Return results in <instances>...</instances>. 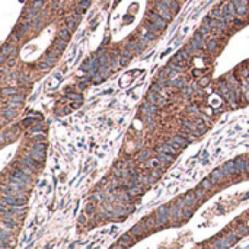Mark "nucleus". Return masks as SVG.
Returning a JSON list of instances; mask_svg holds the SVG:
<instances>
[{
	"label": "nucleus",
	"instance_id": "obj_9",
	"mask_svg": "<svg viewBox=\"0 0 249 249\" xmlns=\"http://www.w3.org/2000/svg\"><path fill=\"white\" fill-rule=\"evenodd\" d=\"M225 82H226V85H227V86H229L230 89H232V91H233L236 95H238V92H239V83H238V79H236L235 74H233V73L226 74Z\"/></svg>",
	"mask_w": 249,
	"mask_h": 249
},
{
	"label": "nucleus",
	"instance_id": "obj_38",
	"mask_svg": "<svg viewBox=\"0 0 249 249\" xmlns=\"http://www.w3.org/2000/svg\"><path fill=\"white\" fill-rule=\"evenodd\" d=\"M86 211H87V213H91V211H92V204H89V206H87Z\"/></svg>",
	"mask_w": 249,
	"mask_h": 249
},
{
	"label": "nucleus",
	"instance_id": "obj_26",
	"mask_svg": "<svg viewBox=\"0 0 249 249\" xmlns=\"http://www.w3.org/2000/svg\"><path fill=\"white\" fill-rule=\"evenodd\" d=\"M236 162V166H238V172H246L248 168H246V162L243 160V158H239L235 160Z\"/></svg>",
	"mask_w": 249,
	"mask_h": 249
},
{
	"label": "nucleus",
	"instance_id": "obj_18",
	"mask_svg": "<svg viewBox=\"0 0 249 249\" xmlns=\"http://www.w3.org/2000/svg\"><path fill=\"white\" fill-rule=\"evenodd\" d=\"M168 217H169V213H168V208H160L158 211V223H165L168 221Z\"/></svg>",
	"mask_w": 249,
	"mask_h": 249
},
{
	"label": "nucleus",
	"instance_id": "obj_29",
	"mask_svg": "<svg viewBox=\"0 0 249 249\" xmlns=\"http://www.w3.org/2000/svg\"><path fill=\"white\" fill-rule=\"evenodd\" d=\"M24 96H20V95H13V96H9V102H16V104H22L24 102Z\"/></svg>",
	"mask_w": 249,
	"mask_h": 249
},
{
	"label": "nucleus",
	"instance_id": "obj_15",
	"mask_svg": "<svg viewBox=\"0 0 249 249\" xmlns=\"http://www.w3.org/2000/svg\"><path fill=\"white\" fill-rule=\"evenodd\" d=\"M31 158L37 160V162H44L45 159V150H38V149H32L31 150Z\"/></svg>",
	"mask_w": 249,
	"mask_h": 249
},
{
	"label": "nucleus",
	"instance_id": "obj_24",
	"mask_svg": "<svg viewBox=\"0 0 249 249\" xmlns=\"http://www.w3.org/2000/svg\"><path fill=\"white\" fill-rule=\"evenodd\" d=\"M162 2L165 5H168L169 9L172 10V12H175V13L179 10V5H178V2H175V0H162Z\"/></svg>",
	"mask_w": 249,
	"mask_h": 249
},
{
	"label": "nucleus",
	"instance_id": "obj_11",
	"mask_svg": "<svg viewBox=\"0 0 249 249\" xmlns=\"http://www.w3.org/2000/svg\"><path fill=\"white\" fill-rule=\"evenodd\" d=\"M140 39H141V42L143 44L149 42V41H153L154 39V32H152L149 28H143L141 29V32H140Z\"/></svg>",
	"mask_w": 249,
	"mask_h": 249
},
{
	"label": "nucleus",
	"instance_id": "obj_6",
	"mask_svg": "<svg viewBox=\"0 0 249 249\" xmlns=\"http://www.w3.org/2000/svg\"><path fill=\"white\" fill-rule=\"evenodd\" d=\"M202 37H204V35H201L200 32H197V34L194 35V38H192L191 44H189V48L187 50L188 53H192V51L200 50V48L204 47V38H202Z\"/></svg>",
	"mask_w": 249,
	"mask_h": 249
},
{
	"label": "nucleus",
	"instance_id": "obj_28",
	"mask_svg": "<svg viewBox=\"0 0 249 249\" xmlns=\"http://www.w3.org/2000/svg\"><path fill=\"white\" fill-rule=\"evenodd\" d=\"M211 29H213V28H211L210 25L207 24V22H204V24L201 25V28H200V31H198V32H200L201 35H207V34H210V32H211Z\"/></svg>",
	"mask_w": 249,
	"mask_h": 249
},
{
	"label": "nucleus",
	"instance_id": "obj_23",
	"mask_svg": "<svg viewBox=\"0 0 249 249\" xmlns=\"http://www.w3.org/2000/svg\"><path fill=\"white\" fill-rule=\"evenodd\" d=\"M58 38L63 41H69L70 39V29L69 28H63L58 31Z\"/></svg>",
	"mask_w": 249,
	"mask_h": 249
},
{
	"label": "nucleus",
	"instance_id": "obj_36",
	"mask_svg": "<svg viewBox=\"0 0 249 249\" xmlns=\"http://www.w3.org/2000/svg\"><path fill=\"white\" fill-rule=\"evenodd\" d=\"M128 60H130V57H121V60H120V66H125V64L128 63Z\"/></svg>",
	"mask_w": 249,
	"mask_h": 249
},
{
	"label": "nucleus",
	"instance_id": "obj_17",
	"mask_svg": "<svg viewBox=\"0 0 249 249\" xmlns=\"http://www.w3.org/2000/svg\"><path fill=\"white\" fill-rule=\"evenodd\" d=\"M223 172L225 175H233V173H238V166H236V162H229L223 166Z\"/></svg>",
	"mask_w": 249,
	"mask_h": 249
},
{
	"label": "nucleus",
	"instance_id": "obj_31",
	"mask_svg": "<svg viewBox=\"0 0 249 249\" xmlns=\"http://www.w3.org/2000/svg\"><path fill=\"white\" fill-rule=\"evenodd\" d=\"M54 45H56V48H57L58 51H63L64 48H66V41H63V39L58 38L56 42H54Z\"/></svg>",
	"mask_w": 249,
	"mask_h": 249
},
{
	"label": "nucleus",
	"instance_id": "obj_37",
	"mask_svg": "<svg viewBox=\"0 0 249 249\" xmlns=\"http://www.w3.org/2000/svg\"><path fill=\"white\" fill-rule=\"evenodd\" d=\"M32 122H34V120H32V118H26V120H25L22 124H24V125H29V124H32Z\"/></svg>",
	"mask_w": 249,
	"mask_h": 249
},
{
	"label": "nucleus",
	"instance_id": "obj_4",
	"mask_svg": "<svg viewBox=\"0 0 249 249\" xmlns=\"http://www.w3.org/2000/svg\"><path fill=\"white\" fill-rule=\"evenodd\" d=\"M221 10H223V13H225L226 20H227V22L236 19V15H238V12H236V6H235V3H233V2L226 3L225 6H221Z\"/></svg>",
	"mask_w": 249,
	"mask_h": 249
},
{
	"label": "nucleus",
	"instance_id": "obj_27",
	"mask_svg": "<svg viewBox=\"0 0 249 249\" xmlns=\"http://www.w3.org/2000/svg\"><path fill=\"white\" fill-rule=\"evenodd\" d=\"M18 93V89L16 87H3V96H13V95H16Z\"/></svg>",
	"mask_w": 249,
	"mask_h": 249
},
{
	"label": "nucleus",
	"instance_id": "obj_14",
	"mask_svg": "<svg viewBox=\"0 0 249 249\" xmlns=\"http://www.w3.org/2000/svg\"><path fill=\"white\" fill-rule=\"evenodd\" d=\"M188 51H181V53H178L175 57H173V64H178V66H184V63L187 61V57H188Z\"/></svg>",
	"mask_w": 249,
	"mask_h": 249
},
{
	"label": "nucleus",
	"instance_id": "obj_22",
	"mask_svg": "<svg viewBox=\"0 0 249 249\" xmlns=\"http://www.w3.org/2000/svg\"><path fill=\"white\" fill-rule=\"evenodd\" d=\"M225 175V172H223V169H216L214 172L211 173V176H210V179L213 181V184L214 182H219L221 179V176Z\"/></svg>",
	"mask_w": 249,
	"mask_h": 249
},
{
	"label": "nucleus",
	"instance_id": "obj_2",
	"mask_svg": "<svg viewBox=\"0 0 249 249\" xmlns=\"http://www.w3.org/2000/svg\"><path fill=\"white\" fill-rule=\"evenodd\" d=\"M156 111H158V106L154 105V104H152V102H143V105L140 106V112H141V115H143L144 118H147L149 121L153 118V115L156 114Z\"/></svg>",
	"mask_w": 249,
	"mask_h": 249
},
{
	"label": "nucleus",
	"instance_id": "obj_12",
	"mask_svg": "<svg viewBox=\"0 0 249 249\" xmlns=\"http://www.w3.org/2000/svg\"><path fill=\"white\" fill-rule=\"evenodd\" d=\"M158 158H159V160H160L162 163H171V162H173L175 154L166 153V152H163V150H160V149L158 147Z\"/></svg>",
	"mask_w": 249,
	"mask_h": 249
},
{
	"label": "nucleus",
	"instance_id": "obj_10",
	"mask_svg": "<svg viewBox=\"0 0 249 249\" xmlns=\"http://www.w3.org/2000/svg\"><path fill=\"white\" fill-rule=\"evenodd\" d=\"M233 3L236 6L238 16H245L246 10H248V0H233Z\"/></svg>",
	"mask_w": 249,
	"mask_h": 249
},
{
	"label": "nucleus",
	"instance_id": "obj_32",
	"mask_svg": "<svg viewBox=\"0 0 249 249\" xmlns=\"http://www.w3.org/2000/svg\"><path fill=\"white\" fill-rule=\"evenodd\" d=\"M147 159H150V152H149V150H143L139 156V160L140 162H146Z\"/></svg>",
	"mask_w": 249,
	"mask_h": 249
},
{
	"label": "nucleus",
	"instance_id": "obj_8",
	"mask_svg": "<svg viewBox=\"0 0 249 249\" xmlns=\"http://www.w3.org/2000/svg\"><path fill=\"white\" fill-rule=\"evenodd\" d=\"M168 143H169V144H172V146L176 149V150H179V149L185 147V146L189 143V140H187L185 137H182V136L178 134V136H173V137L169 140Z\"/></svg>",
	"mask_w": 249,
	"mask_h": 249
},
{
	"label": "nucleus",
	"instance_id": "obj_16",
	"mask_svg": "<svg viewBox=\"0 0 249 249\" xmlns=\"http://www.w3.org/2000/svg\"><path fill=\"white\" fill-rule=\"evenodd\" d=\"M210 18H213V19H216V20H220V22H225V24L227 22V20H226L225 13H223V10H221V7L213 10V12L210 13Z\"/></svg>",
	"mask_w": 249,
	"mask_h": 249
},
{
	"label": "nucleus",
	"instance_id": "obj_7",
	"mask_svg": "<svg viewBox=\"0 0 249 249\" xmlns=\"http://www.w3.org/2000/svg\"><path fill=\"white\" fill-rule=\"evenodd\" d=\"M149 20H150L152 24L156 25L159 29H165V28H166V22H168V20L163 19V18L158 13V12H152V13L149 15Z\"/></svg>",
	"mask_w": 249,
	"mask_h": 249
},
{
	"label": "nucleus",
	"instance_id": "obj_25",
	"mask_svg": "<svg viewBox=\"0 0 249 249\" xmlns=\"http://www.w3.org/2000/svg\"><path fill=\"white\" fill-rule=\"evenodd\" d=\"M159 149H160V150H163V152H166V153H172V154H176V152H178L176 149L173 147L172 144H169V143H163Z\"/></svg>",
	"mask_w": 249,
	"mask_h": 249
},
{
	"label": "nucleus",
	"instance_id": "obj_33",
	"mask_svg": "<svg viewBox=\"0 0 249 249\" xmlns=\"http://www.w3.org/2000/svg\"><path fill=\"white\" fill-rule=\"evenodd\" d=\"M192 91H194V86H185L184 89H182V92H184V95L189 96L192 93Z\"/></svg>",
	"mask_w": 249,
	"mask_h": 249
},
{
	"label": "nucleus",
	"instance_id": "obj_19",
	"mask_svg": "<svg viewBox=\"0 0 249 249\" xmlns=\"http://www.w3.org/2000/svg\"><path fill=\"white\" fill-rule=\"evenodd\" d=\"M60 79H61V74H60V73L54 74V76L51 77L50 80H48V83H47V89H50V91H51V89H54V87H56V85H57L58 82H60Z\"/></svg>",
	"mask_w": 249,
	"mask_h": 249
},
{
	"label": "nucleus",
	"instance_id": "obj_30",
	"mask_svg": "<svg viewBox=\"0 0 249 249\" xmlns=\"http://www.w3.org/2000/svg\"><path fill=\"white\" fill-rule=\"evenodd\" d=\"M206 47L208 51H214L216 48H217V41H214V39H210V41H207Z\"/></svg>",
	"mask_w": 249,
	"mask_h": 249
},
{
	"label": "nucleus",
	"instance_id": "obj_13",
	"mask_svg": "<svg viewBox=\"0 0 249 249\" xmlns=\"http://www.w3.org/2000/svg\"><path fill=\"white\" fill-rule=\"evenodd\" d=\"M159 166H162V162L159 160L158 156H156V158H150L144 162V168H147V169H156V168H159Z\"/></svg>",
	"mask_w": 249,
	"mask_h": 249
},
{
	"label": "nucleus",
	"instance_id": "obj_35",
	"mask_svg": "<svg viewBox=\"0 0 249 249\" xmlns=\"http://www.w3.org/2000/svg\"><path fill=\"white\" fill-rule=\"evenodd\" d=\"M34 149H38V150H45V143H41V141H37L34 144Z\"/></svg>",
	"mask_w": 249,
	"mask_h": 249
},
{
	"label": "nucleus",
	"instance_id": "obj_1",
	"mask_svg": "<svg viewBox=\"0 0 249 249\" xmlns=\"http://www.w3.org/2000/svg\"><path fill=\"white\" fill-rule=\"evenodd\" d=\"M217 89H219V92L221 93V96L227 101V104H229L232 108H236V106H238V102H236L238 95H236L235 92L226 85V82H220V83H219V86H217Z\"/></svg>",
	"mask_w": 249,
	"mask_h": 249
},
{
	"label": "nucleus",
	"instance_id": "obj_5",
	"mask_svg": "<svg viewBox=\"0 0 249 249\" xmlns=\"http://www.w3.org/2000/svg\"><path fill=\"white\" fill-rule=\"evenodd\" d=\"M156 12L162 16L165 20H171L172 19V10L168 7V5H165L162 0H159L156 3Z\"/></svg>",
	"mask_w": 249,
	"mask_h": 249
},
{
	"label": "nucleus",
	"instance_id": "obj_34",
	"mask_svg": "<svg viewBox=\"0 0 249 249\" xmlns=\"http://www.w3.org/2000/svg\"><path fill=\"white\" fill-rule=\"evenodd\" d=\"M117 60H118L117 54H112V57H111V61H109V64H111V67H112V69L117 67Z\"/></svg>",
	"mask_w": 249,
	"mask_h": 249
},
{
	"label": "nucleus",
	"instance_id": "obj_20",
	"mask_svg": "<svg viewBox=\"0 0 249 249\" xmlns=\"http://www.w3.org/2000/svg\"><path fill=\"white\" fill-rule=\"evenodd\" d=\"M3 202H7L10 206H22L24 204V200H18L16 197H5L3 198Z\"/></svg>",
	"mask_w": 249,
	"mask_h": 249
},
{
	"label": "nucleus",
	"instance_id": "obj_39",
	"mask_svg": "<svg viewBox=\"0 0 249 249\" xmlns=\"http://www.w3.org/2000/svg\"><path fill=\"white\" fill-rule=\"evenodd\" d=\"M175 2H179V0H175Z\"/></svg>",
	"mask_w": 249,
	"mask_h": 249
},
{
	"label": "nucleus",
	"instance_id": "obj_21",
	"mask_svg": "<svg viewBox=\"0 0 249 249\" xmlns=\"http://www.w3.org/2000/svg\"><path fill=\"white\" fill-rule=\"evenodd\" d=\"M2 114H3V120L7 121V120H12L15 115H16V112H15L12 108H6V106H5V108L2 109Z\"/></svg>",
	"mask_w": 249,
	"mask_h": 249
},
{
	"label": "nucleus",
	"instance_id": "obj_3",
	"mask_svg": "<svg viewBox=\"0 0 249 249\" xmlns=\"http://www.w3.org/2000/svg\"><path fill=\"white\" fill-rule=\"evenodd\" d=\"M147 101L154 104L156 106H163L166 104V96L159 93V92H154V91H150L147 93Z\"/></svg>",
	"mask_w": 249,
	"mask_h": 249
}]
</instances>
